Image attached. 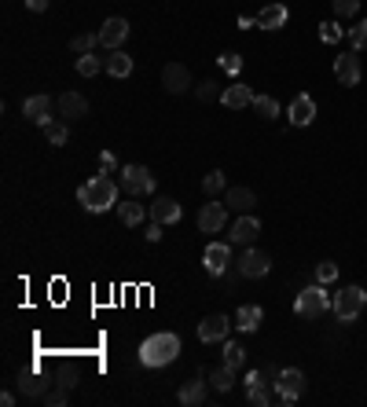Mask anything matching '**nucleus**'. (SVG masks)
Segmentation results:
<instances>
[{
	"label": "nucleus",
	"mask_w": 367,
	"mask_h": 407,
	"mask_svg": "<svg viewBox=\"0 0 367 407\" xmlns=\"http://www.w3.org/2000/svg\"><path fill=\"white\" fill-rule=\"evenodd\" d=\"M118 187L121 184H114L107 172H100V177H89V180L77 187V202L89 213H107V209L118 206Z\"/></svg>",
	"instance_id": "f257e3e1"
},
{
	"label": "nucleus",
	"mask_w": 367,
	"mask_h": 407,
	"mask_svg": "<svg viewBox=\"0 0 367 407\" xmlns=\"http://www.w3.org/2000/svg\"><path fill=\"white\" fill-rule=\"evenodd\" d=\"M177 356H180V338L173 330H158V334H151V338H144V345H140V363L151 371L169 367Z\"/></svg>",
	"instance_id": "f03ea898"
},
{
	"label": "nucleus",
	"mask_w": 367,
	"mask_h": 407,
	"mask_svg": "<svg viewBox=\"0 0 367 407\" xmlns=\"http://www.w3.org/2000/svg\"><path fill=\"white\" fill-rule=\"evenodd\" d=\"M331 294H327V290H323V283L320 286H305L301 290V294H298V301H294V312H298L301 319H320L323 312H327L331 309Z\"/></svg>",
	"instance_id": "7ed1b4c3"
},
{
	"label": "nucleus",
	"mask_w": 367,
	"mask_h": 407,
	"mask_svg": "<svg viewBox=\"0 0 367 407\" xmlns=\"http://www.w3.org/2000/svg\"><path fill=\"white\" fill-rule=\"evenodd\" d=\"M364 304H367V294H364V286H345V290H338L334 294V316L342 319V323H352L360 312H364Z\"/></svg>",
	"instance_id": "20e7f679"
},
{
	"label": "nucleus",
	"mask_w": 367,
	"mask_h": 407,
	"mask_svg": "<svg viewBox=\"0 0 367 407\" xmlns=\"http://www.w3.org/2000/svg\"><path fill=\"white\" fill-rule=\"evenodd\" d=\"M121 191L129 198H144V195H154V177L147 165H125L121 169Z\"/></svg>",
	"instance_id": "39448f33"
},
{
	"label": "nucleus",
	"mask_w": 367,
	"mask_h": 407,
	"mask_svg": "<svg viewBox=\"0 0 367 407\" xmlns=\"http://www.w3.org/2000/svg\"><path fill=\"white\" fill-rule=\"evenodd\" d=\"M305 392V374L298 367H287V371H279L276 378V400L279 404H294Z\"/></svg>",
	"instance_id": "423d86ee"
},
{
	"label": "nucleus",
	"mask_w": 367,
	"mask_h": 407,
	"mask_svg": "<svg viewBox=\"0 0 367 407\" xmlns=\"http://www.w3.org/2000/svg\"><path fill=\"white\" fill-rule=\"evenodd\" d=\"M224 224H228V202H214V198H209L206 206L199 209V231H206V235H217Z\"/></svg>",
	"instance_id": "0eeeda50"
},
{
	"label": "nucleus",
	"mask_w": 367,
	"mask_h": 407,
	"mask_svg": "<svg viewBox=\"0 0 367 407\" xmlns=\"http://www.w3.org/2000/svg\"><path fill=\"white\" fill-rule=\"evenodd\" d=\"M268 272H272V257L264 250H246L239 257V275H243V279H264Z\"/></svg>",
	"instance_id": "6e6552de"
},
{
	"label": "nucleus",
	"mask_w": 367,
	"mask_h": 407,
	"mask_svg": "<svg viewBox=\"0 0 367 407\" xmlns=\"http://www.w3.org/2000/svg\"><path fill=\"white\" fill-rule=\"evenodd\" d=\"M228 316H220V312H214V316H206L202 323H199V341L202 345H217V341H228Z\"/></svg>",
	"instance_id": "1a4fd4ad"
},
{
	"label": "nucleus",
	"mask_w": 367,
	"mask_h": 407,
	"mask_svg": "<svg viewBox=\"0 0 367 407\" xmlns=\"http://www.w3.org/2000/svg\"><path fill=\"white\" fill-rule=\"evenodd\" d=\"M287 118H290V125H294V128L313 125V118H316V99H313V96H305V92H298V96L290 99Z\"/></svg>",
	"instance_id": "9d476101"
},
{
	"label": "nucleus",
	"mask_w": 367,
	"mask_h": 407,
	"mask_svg": "<svg viewBox=\"0 0 367 407\" xmlns=\"http://www.w3.org/2000/svg\"><path fill=\"white\" fill-rule=\"evenodd\" d=\"M202 265H206L209 275H224L232 265V246L228 242H209L206 253H202Z\"/></svg>",
	"instance_id": "9b49d317"
},
{
	"label": "nucleus",
	"mask_w": 367,
	"mask_h": 407,
	"mask_svg": "<svg viewBox=\"0 0 367 407\" xmlns=\"http://www.w3.org/2000/svg\"><path fill=\"white\" fill-rule=\"evenodd\" d=\"M55 110H59L63 121H81L84 114H89V99H84L81 92H63L59 99H55Z\"/></svg>",
	"instance_id": "f8f14e48"
},
{
	"label": "nucleus",
	"mask_w": 367,
	"mask_h": 407,
	"mask_svg": "<svg viewBox=\"0 0 367 407\" xmlns=\"http://www.w3.org/2000/svg\"><path fill=\"white\" fill-rule=\"evenodd\" d=\"M125 37H129V22H125L121 15H114V19H107V22L100 26V45H103L107 52H114V48H121V45H125Z\"/></svg>",
	"instance_id": "ddd939ff"
},
{
	"label": "nucleus",
	"mask_w": 367,
	"mask_h": 407,
	"mask_svg": "<svg viewBox=\"0 0 367 407\" xmlns=\"http://www.w3.org/2000/svg\"><path fill=\"white\" fill-rule=\"evenodd\" d=\"M162 84H165V92H169V96L188 92V89H191V70L184 66V63H169V66L162 70Z\"/></svg>",
	"instance_id": "4468645a"
},
{
	"label": "nucleus",
	"mask_w": 367,
	"mask_h": 407,
	"mask_svg": "<svg viewBox=\"0 0 367 407\" xmlns=\"http://www.w3.org/2000/svg\"><path fill=\"white\" fill-rule=\"evenodd\" d=\"M257 235H261V221H257V216H250V213H243V216H239V221L232 224L228 242H235V246H250Z\"/></svg>",
	"instance_id": "2eb2a0df"
},
{
	"label": "nucleus",
	"mask_w": 367,
	"mask_h": 407,
	"mask_svg": "<svg viewBox=\"0 0 367 407\" xmlns=\"http://www.w3.org/2000/svg\"><path fill=\"white\" fill-rule=\"evenodd\" d=\"M180 216H184L180 202H173V198H154V202H151V221H154V224L165 228V224H177Z\"/></svg>",
	"instance_id": "dca6fc26"
},
{
	"label": "nucleus",
	"mask_w": 367,
	"mask_h": 407,
	"mask_svg": "<svg viewBox=\"0 0 367 407\" xmlns=\"http://www.w3.org/2000/svg\"><path fill=\"white\" fill-rule=\"evenodd\" d=\"M220 103L228 107V110H246V107H253V92H250V84H228V89L220 92Z\"/></svg>",
	"instance_id": "f3484780"
},
{
	"label": "nucleus",
	"mask_w": 367,
	"mask_h": 407,
	"mask_svg": "<svg viewBox=\"0 0 367 407\" xmlns=\"http://www.w3.org/2000/svg\"><path fill=\"white\" fill-rule=\"evenodd\" d=\"M334 77L342 84H360V59H357V52L338 55V59H334Z\"/></svg>",
	"instance_id": "a211bd4d"
},
{
	"label": "nucleus",
	"mask_w": 367,
	"mask_h": 407,
	"mask_svg": "<svg viewBox=\"0 0 367 407\" xmlns=\"http://www.w3.org/2000/svg\"><path fill=\"white\" fill-rule=\"evenodd\" d=\"M22 114L45 128V125L52 121V99H48V96H30V99L22 103Z\"/></svg>",
	"instance_id": "6ab92c4d"
},
{
	"label": "nucleus",
	"mask_w": 367,
	"mask_h": 407,
	"mask_svg": "<svg viewBox=\"0 0 367 407\" xmlns=\"http://www.w3.org/2000/svg\"><path fill=\"white\" fill-rule=\"evenodd\" d=\"M180 404L184 407H199V404H206V374L199 371L191 378V382H184L180 385Z\"/></svg>",
	"instance_id": "aec40b11"
},
{
	"label": "nucleus",
	"mask_w": 367,
	"mask_h": 407,
	"mask_svg": "<svg viewBox=\"0 0 367 407\" xmlns=\"http://www.w3.org/2000/svg\"><path fill=\"white\" fill-rule=\"evenodd\" d=\"M287 4H268L257 11V30H283L287 26Z\"/></svg>",
	"instance_id": "412c9836"
},
{
	"label": "nucleus",
	"mask_w": 367,
	"mask_h": 407,
	"mask_svg": "<svg viewBox=\"0 0 367 407\" xmlns=\"http://www.w3.org/2000/svg\"><path fill=\"white\" fill-rule=\"evenodd\" d=\"M118 216H121L125 228H140L151 216V209L140 206V198H129V202H121V206H118Z\"/></svg>",
	"instance_id": "4be33fe9"
},
{
	"label": "nucleus",
	"mask_w": 367,
	"mask_h": 407,
	"mask_svg": "<svg viewBox=\"0 0 367 407\" xmlns=\"http://www.w3.org/2000/svg\"><path fill=\"white\" fill-rule=\"evenodd\" d=\"M19 389H22V397H45V392L52 389V382L45 374H37V371H26V374H19Z\"/></svg>",
	"instance_id": "5701e85b"
},
{
	"label": "nucleus",
	"mask_w": 367,
	"mask_h": 407,
	"mask_svg": "<svg viewBox=\"0 0 367 407\" xmlns=\"http://www.w3.org/2000/svg\"><path fill=\"white\" fill-rule=\"evenodd\" d=\"M253 206H257V195L250 191V187H228V209H235V213H250Z\"/></svg>",
	"instance_id": "b1692460"
},
{
	"label": "nucleus",
	"mask_w": 367,
	"mask_h": 407,
	"mask_svg": "<svg viewBox=\"0 0 367 407\" xmlns=\"http://www.w3.org/2000/svg\"><path fill=\"white\" fill-rule=\"evenodd\" d=\"M103 63H107V74H110V77H129V74H133V55L121 52V48H114Z\"/></svg>",
	"instance_id": "393cba45"
},
{
	"label": "nucleus",
	"mask_w": 367,
	"mask_h": 407,
	"mask_svg": "<svg viewBox=\"0 0 367 407\" xmlns=\"http://www.w3.org/2000/svg\"><path fill=\"white\" fill-rule=\"evenodd\" d=\"M261 319H264L261 304H243V309L235 312V327H239V330H246V334H253V330L261 327Z\"/></svg>",
	"instance_id": "a878e982"
},
{
	"label": "nucleus",
	"mask_w": 367,
	"mask_h": 407,
	"mask_svg": "<svg viewBox=\"0 0 367 407\" xmlns=\"http://www.w3.org/2000/svg\"><path fill=\"white\" fill-rule=\"evenodd\" d=\"M224 363H228L232 371H239L246 363V348L239 345V341H224Z\"/></svg>",
	"instance_id": "bb28decb"
},
{
	"label": "nucleus",
	"mask_w": 367,
	"mask_h": 407,
	"mask_svg": "<svg viewBox=\"0 0 367 407\" xmlns=\"http://www.w3.org/2000/svg\"><path fill=\"white\" fill-rule=\"evenodd\" d=\"M45 140L52 143V147H63V143L70 140V128H66V121H48V125H45Z\"/></svg>",
	"instance_id": "cd10ccee"
},
{
	"label": "nucleus",
	"mask_w": 367,
	"mask_h": 407,
	"mask_svg": "<svg viewBox=\"0 0 367 407\" xmlns=\"http://www.w3.org/2000/svg\"><path fill=\"white\" fill-rule=\"evenodd\" d=\"M253 110L261 114L264 121H272V118H279V103L272 96H253Z\"/></svg>",
	"instance_id": "c85d7f7f"
},
{
	"label": "nucleus",
	"mask_w": 367,
	"mask_h": 407,
	"mask_svg": "<svg viewBox=\"0 0 367 407\" xmlns=\"http://www.w3.org/2000/svg\"><path fill=\"white\" fill-rule=\"evenodd\" d=\"M100 70H107V63H103V59H96L92 52H89V55H81V59H77V74H81V77H96Z\"/></svg>",
	"instance_id": "c756f323"
},
{
	"label": "nucleus",
	"mask_w": 367,
	"mask_h": 407,
	"mask_svg": "<svg viewBox=\"0 0 367 407\" xmlns=\"http://www.w3.org/2000/svg\"><path fill=\"white\" fill-rule=\"evenodd\" d=\"M209 382H214V389H217V392H228V389H232V382H235V371L228 367V363H224V367H217L214 374H209Z\"/></svg>",
	"instance_id": "7c9ffc66"
},
{
	"label": "nucleus",
	"mask_w": 367,
	"mask_h": 407,
	"mask_svg": "<svg viewBox=\"0 0 367 407\" xmlns=\"http://www.w3.org/2000/svg\"><path fill=\"white\" fill-rule=\"evenodd\" d=\"M96 45H100V34H77L74 40H70V48H74L77 55H89Z\"/></svg>",
	"instance_id": "2f4dec72"
},
{
	"label": "nucleus",
	"mask_w": 367,
	"mask_h": 407,
	"mask_svg": "<svg viewBox=\"0 0 367 407\" xmlns=\"http://www.w3.org/2000/svg\"><path fill=\"white\" fill-rule=\"evenodd\" d=\"M224 184H228V180H224V172H220V169H214V172H206L202 191H206L209 198H214V195H220V191H224Z\"/></svg>",
	"instance_id": "473e14b6"
},
{
	"label": "nucleus",
	"mask_w": 367,
	"mask_h": 407,
	"mask_svg": "<svg viewBox=\"0 0 367 407\" xmlns=\"http://www.w3.org/2000/svg\"><path fill=\"white\" fill-rule=\"evenodd\" d=\"M349 45H352V52H364V48H367V19L357 22V26L349 30Z\"/></svg>",
	"instance_id": "72a5a7b5"
},
{
	"label": "nucleus",
	"mask_w": 367,
	"mask_h": 407,
	"mask_svg": "<svg viewBox=\"0 0 367 407\" xmlns=\"http://www.w3.org/2000/svg\"><path fill=\"white\" fill-rule=\"evenodd\" d=\"M246 400H250L253 407H268V404H272V397L264 392V382H257V385H246Z\"/></svg>",
	"instance_id": "f704fd0d"
},
{
	"label": "nucleus",
	"mask_w": 367,
	"mask_h": 407,
	"mask_svg": "<svg viewBox=\"0 0 367 407\" xmlns=\"http://www.w3.org/2000/svg\"><path fill=\"white\" fill-rule=\"evenodd\" d=\"M342 34H345V30H342L334 19H331V22H320V37L327 40V45H338V40H342Z\"/></svg>",
	"instance_id": "c9c22d12"
},
{
	"label": "nucleus",
	"mask_w": 367,
	"mask_h": 407,
	"mask_svg": "<svg viewBox=\"0 0 367 407\" xmlns=\"http://www.w3.org/2000/svg\"><path fill=\"white\" fill-rule=\"evenodd\" d=\"M360 11V0H334V15L338 19H352Z\"/></svg>",
	"instance_id": "e433bc0d"
},
{
	"label": "nucleus",
	"mask_w": 367,
	"mask_h": 407,
	"mask_svg": "<svg viewBox=\"0 0 367 407\" xmlns=\"http://www.w3.org/2000/svg\"><path fill=\"white\" fill-rule=\"evenodd\" d=\"M195 92H199L202 103H214V99H220V84H217V81H202Z\"/></svg>",
	"instance_id": "4c0bfd02"
},
{
	"label": "nucleus",
	"mask_w": 367,
	"mask_h": 407,
	"mask_svg": "<svg viewBox=\"0 0 367 407\" xmlns=\"http://www.w3.org/2000/svg\"><path fill=\"white\" fill-rule=\"evenodd\" d=\"M334 279H338V265H334V260L316 265V283H334Z\"/></svg>",
	"instance_id": "58836bf2"
},
{
	"label": "nucleus",
	"mask_w": 367,
	"mask_h": 407,
	"mask_svg": "<svg viewBox=\"0 0 367 407\" xmlns=\"http://www.w3.org/2000/svg\"><path fill=\"white\" fill-rule=\"evenodd\" d=\"M217 63H220V70H224V74H239V70H243V59H239L235 52H224Z\"/></svg>",
	"instance_id": "ea45409f"
},
{
	"label": "nucleus",
	"mask_w": 367,
	"mask_h": 407,
	"mask_svg": "<svg viewBox=\"0 0 367 407\" xmlns=\"http://www.w3.org/2000/svg\"><path fill=\"white\" fill-rule=\"evenodd\" d=\"M66 392H70V389L55 385V389H48V392H45V397H40V400H45L48 407H63V404H66Z\"/></svg>",
	"instance_id": "a19ab883"
},
{
	"label": "nucleus",
	"mask_w": 367,
	"mask_h": 407,
	"mask_svg": "<svg viewBox=\"0 0 367 407\" xmlns=\"http://www.w3.org/2000/svg\"><path fill=\"white\" fill-rule=\"evenodd\" d=\"M100 172H107V177H110V172H118V158L110 154V151L100 154Z\"/></svg>",
	"instance_id": "79ce46f5"
},
{
	"label": "nucleus",
	"mask_w": 367,
	"mask_h": 407,
	"mask_svg": "<svg viewBox=\"0 0 367 407\" xmlns=\"http://www.w3.org/2000/svg\"><path fill=\"white\" fill-rule=\"evenodd\" d=\"M144 239H147V242H158V239H162V224H154V221H151V224L144 228Z\"/></svg>",
	"instance_id": "37998d69"
},
{
	"label": "nucleus",
	"mask_w": 367,
	"mask_h": 407,
	"mask_svg": "<svg viewBox=\"0 0 367 407\" xmlns=\"http://www.w3.org/2000/svg\"><path fill=\"white\" fill-rule=\"evenodd\" d=\"M26 8L37 11V15H40V11H48V0H26Z\"/></svg>",
	"instance_id": "c03bdc74"
},
{
	"label": "nucleus",
	"mask_w": 367,
	"mask_h": 407,
	"mask_svg": "<svg viewBox=\"0 0 367 407\" xmlns=\"http://www.w3.org/2000/svg\"><path fill=\"white\" fill-rule=\"evenodd\" d=\"M59 385H63V389H74V385H77V374H74V371H66Z\"/></svg>",
	"instance_id": "a18cd8bd"
}]
</instances>
